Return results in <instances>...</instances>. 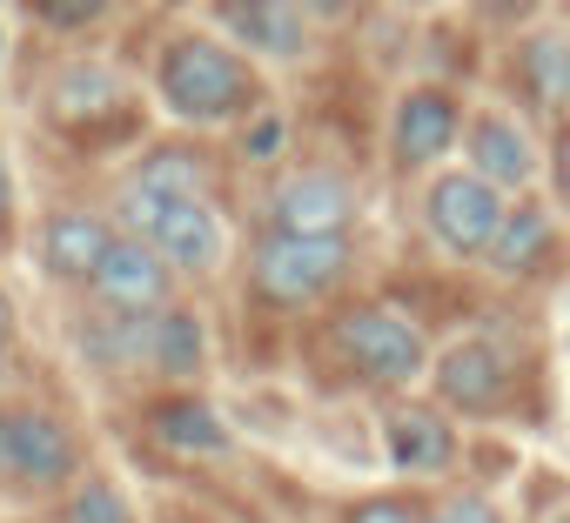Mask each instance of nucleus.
I'll return each mask as SVG.
<instances>
[{
  "instance_id": "1",
  "label": "nucleus",
  "mask_w": 570,
  "mask_h": 523,
  "mask_svg": "<svg viewBox=\"0 0 570 523\" xmlns=\"http://www.w3.org/2000/svg\"><path fill=\"white\" fill-rule=\"evenodd\" d=\"M155 88H161L168 115H175V121H195V128L235 121V115H248V101H255L248 61H242L235 48L208 41V34H175V41L161 48V61H155Z\"/></svg>"
},
{
  "instance_id": "2",
  "label": "nucleus",
  "mask_w": 570,
  "mask_h": 523,
  "mask_svg": "<svg viewBox=\"0 0 570 523\" xmlns=\"http://www.w3.org/2000/svg\"><path fill=\"white\" fill-rule=\"evenodd\" d=\"M121 221H128V235H141L168 262V269H188V276L215 269L222 248H228V228L208 208V195H168V188L128 181L121 188Z\"/></svg>"
},
{
  "instance_id": "3",
  "label": "nucleus",
  "mask_w": 570,
  "mask_h": 523,
  "mask_svg": "<svg viewBox=\"0 0 570 523\" xmlns=\"http://www.w3.org/2000/svg\"><path fill=\"white\" fill-rule=\"evenodd\" d=\"M255 289L282 309H303L330 296L350 276V235H296V228H268L255 241Z\"/></svg>"
},
{
  "instance_id": "4",
  "label": "nucleus",
  "mask_w": 570,
  "mask_h": 523,
  "mask_svg": "<svg viewBox=\"0 0 570 523\" xmlns=\"http://www.w3.org/2000/svg\"><path fill=\"white\" fill-rule=\"evenodd\" d=\"M503 215H510L503 188L483 181L476 168L436 175L430 195H423V221H430V235H436L450 255H463V262H490V248H497V235H503Z\"/></svg>"
},
{
  "instance_id": "5",
  "label": "nucleus",
  "mask_w": 570,
  "mask_h": 523,
  "mask_svg": "<svg viewBox=\"0 0 570 523\" xmlns=\"http://www.w3.org/2000/svg\"><path fill=\"white\" fill-rule=\"evenodd\" d=\"M336 349L350 356V369H356L363 383H383V389H403V383H416V376H423V363H430V349H423V329H416L410 316L383 309V303H363V309H350V316L336 323Z\"/></svg>"
},
{
  "instance_id": "6",
  "label": "nucleus",
  "mask_w": 570,
  "mask_h": 523,
  "mask_svg": "<svg viewBox=\"0 0 570 523\" xmlns=\"http://www.w3.org/2000/svg\"><path fill=\"white\" fill-rule=\"evenodd\" d=\"M81 450L61 416L28 409V403H0V483L14 490H61L75 476Z\"/></svg>"
},
{
  "instance_id": "7",
  "label": "nucleus",
  "mask_w": 570,
  "mask_h": 523,
  "mask_svg": "<svg viewBox=\"0 0 570 523\" xmlns=\"http://www.w3.org/2000/svg\"><path fill=\"white\" fill-rule=\"evenodd\" d=\"M88 289L115 316H161L168 309V289H175V269H168V262L141 235H115V248H108V262L95 269Z\"/></svg>"
},
{
  "instance_id": "8",
  "label": "nucleus",
  "mask_w": 570,
  "mask_h": 523,
  "mask_svg": "<svg viewBox=\"0 0 570 523\" xmlns=\"http://www.w3.org/2000/svg\"><path fill=\"white\" fill-rule=\"evenodd\" d=\"M463 141V108L443 88H410L390 115V155L396 168H436Z\"/></svg>"
},
{
  "instance_id": "9",
  "label": "nucleus",
  "mask_w": 570,
  "mask_h": 523,
  "mask_svg": "<svg viewBox=\"0 0 570 523\" xmlns=\"http://www.w3.org/2000/svg\"><path fill=\"white\" fill-rule=\"evenodd\" d=\"M436 396L450 409H497L510 396V349L497 336H463L456 349L436 356Z\"/></svg>"
},
{
  "instance_id": "10",
  "label": "nucleus",
  "mask_w": 570,
  "mask_h": 523,
  "mask_svg": "<svg viewBox=\"0 0 570 523\" xmlns=\"http://www.w3.org/2000/svg\"><path fill=\"white\" fill-rule=\"evenodd\" d=\"M350 215H356V195L330 168L289 175V181L275 188V201H268V228H296V235H343Z\"/></svg>"
},
{
  "instance_id": "11",
  "label": "nucleus",
  "mask_w": 570,
  "mask_h": 523,
  "mask_svg": "<svg viewBox=\"0 0 570 523\" xmlns=\"http://www.w3.org/2000/svg\"><path fill=\"white\" fill-rule=\"evenodd\" d=\"M222 28L248 48V55H268V61H296L309 48V28H303V8L296 0H215Z\"/></svg>"
},
{
  "instance_id": "12",
  "label": "nucleus",
  "mask_w": 570,
  "mask_h": 523,
  "mask_svg": "<svg viewBox=\"0 0 570 523\" xmlns=\"http://www.w3.org/2000/svg\"><path fill=\"white\" fill-rule=\"evenodd\" d=\"M108 248H115V228L101 215H88V208H55L41 221V262H48L61 283H95V269L108 262Z\"/></svg>"
},
{
  "instance_id": "13",
  "label": "nucleus",
  "mask_w": 570,
  "mask_h": 523,
  "mask_svg": "<svg viewBox=\"0 0 570 523\" xmlns=\"http://www.w3.org/2000/svg\"><path fill=\"white\" fill-rule=\"evenodd\" d=\"M463 148H470V168L497 188H530V175H537V148L510 115H476L463 128Z\"/></svg>"
},
{
  "instance_id": "14",
  "label": "nucleus",
  "mask_w": 570,
  "mask_h": 523,
  "mask_svg": "<svg viewBox=\"0 0 570 523\" xmlns=\"http://www.w3.org/2000/svg\"><path fill=\"white\" fill-rule=\"evenodd\" d=\"M383 436H390V463L403 476H443L456 463V430L436 409H396Z\"/></svg>"
},
{
  "instance_id": "15",
  "label": "nucleus",
  "mask_w": 570,
  "mask_h": 523,
  "mask_svg": "<svg viewBox=\"0 0 570 523\" xmlns=\"http://www.w3.org/2000/svg\"><path fill=\"white\" fill-rule=\"evenodd\" d=\"M155 443L175 450V456H228V423L202 403V396H175L155 409Z\"/></svg>"
},
{
  "instance_id": "16",
  "label": "nucleus",
  "mask_w": 570,
  "mask_h": 523,
  "mask_svg": "<svg viewBox=\"0 0 570 523\" xmlns=\"http://www.w3.org/2000/svg\"><path fill=\"white\" fill-rule=\"evenodd\" d=\"M202 356H208V329H202V316H188V309H161L155 329H148V363H155L161 376H195Z\"/></svg>"
},
{
  "instance_id": "17",
  "label": "nucleus",
  "mask_w": 570,
  "mask_h": 523,
  "mask_svg": "<svg viewBox=\"0 0 570 523\" xmlns=\"http://www.w3.org/2000/svg\"><path fill=\"white\" fill-rule=\"evenodd\" d=\"M550 215L537 208V201H517L510 215H503V235H497V248H490V262L497 269H510V276H523V269H537V262L550 255Z\"/></svg>"
},
{
  "instance_id": "18",
  "label": "nucleus",
  "mask_w": 570,
  "mask_h": 523,
  "mask_svg": "<svg viewBox=\"0 0 570 523\" xmlns=\"http://www.w3.org/2000/svg\"><path fill=\"white\" fill-rule=\"evenodd\" d=\"M523 75H530V101L537 108H563L570 101V41L563 34H537L523 48Z\"/></svg>"
},
{
  "instance_id": "19",
  "label": "nucleus",
  "mask_w": 570,
  "mask_h": 523,
  "mask_svg": "<svg viewBox=\"0 0 570 523\" xmlns=\"http://www.w3.org/2000/svg\"><path fill=\"white\" fill-rule=\"evenodd\" d=\"M128 181H141V188H168V195H202L208 168H202V155H188V148H155V155L135 161Z\"/></svg>"
},
{
  "instance_id": "20",
  "label": "nucleus",
  "mask_w": 570,
  "mask_h": 523,
  "mask_svg": "<svg viewBox=\"0 0 570 523\" xmlns=\"http://www.w3.org/2000/svg\"><path fill=\"white\" fill-rule=\"evenodd\" d=\"M101 108H115V75L108 68H68L61 88H55V115L81 121V115H101Z\"/></svg>"
},
{
  "instance_id": "21",
  "label": "nucleus",
  "mask_w": 570,
  "mask_h": 523,
  "mask_svg": "<svg viewBox=\"0 0 570 523\" xmlns=\"http://www.w3.org/2000/svg\"><path fill=\"white\" fill-rule=\"evenodd\" d=\"M68 523H135V510H128V496H121L115 483L88 476V483H75V496H68Z\"/></svg>"
},
{
  "instance_id": "22",
  "label": "nucleus",
  "mask_w": 570,
  "mask_h": 523,
  "mask_svg": "<svg viewBox=\"0 0 570 523\" xmlns=\"http://www.w3.org/2000/svg\"><path fill=\"white\" fill-rule=\"evenodd\" d=\"M35 8V21L41 28H55V34H75V28H88V21H101L115 0H28Z\"/></svg>"
},
{
  "instance_id": "23",
  "label": "nucleus",
  "mask_w": 570,
  "mask_h": 523,
  "mask_svg": "<svg viewBox=\"0 0 570 523\" xmlns=\"http://www.w3.org/2000/svg\"><path fill=\"white\" fill-rule=\"evenodd\" d=\"M350 523H423L403 496H370V503H356L350 510Z\"/></svg>"
},
{
  "instance_id": "24",
  "label": "nucleus",
  "mask_w": 570,
  "mask_h": 523,
  "mask_svg": "<svg viewBox=\"0 0 570 523\" xmlns=\"http://www.w3.org/2000/svg\"><path fill=\"white\" fill-rule=\"evenodd\" d=\"M430 523H503V516H497V503H483V496H450Z\"/></svg>"
},
{
  "instance_id": "25",
  "label": "nucleus",
  "mask_w": 570,
  "mask_h": 523,
  "mask_svg": "<svg viewBox=\"0 0 570 523\" xmlns=\"http://www.w3.org/2000/svg\"><path fill=\"white\" fill-rule=\"evenodd\" d=\"M537 8L543 0H483V21L490 28H523V21H537Z\"/></svg>"
},
{
  "instance_id": "26",
  "label": "nucleus",
  "mask_w": 570,
  "mask_h": 523,
  "mask_svg": "<svg viewBox=\"0 0 570 523\" xmlns=\"http://www.w3.org/2000/svg\"><path fill=\"white\" fill-rule=\"evenodd\" d=\"M550 175H557V195H563V208H570V121H563L557 141H550Z\"/></svg>"
},
{
  "instance_id": "27",
  "label": "nucleus",
  "mask_w": 570,
  "mask_h": 523,
  "mask_svg": "<svg viewBox=\"0 0 570 523\" xmlns=\"http://www.w3.org/2000/svg\"><path fill=\"white\" fill-rule=\"evenodd\" d=\"M275 148H282V121H275V115H262V121H255V135H248V155H275Z\"/></svg>"
},
{
  "instance_id": "28",
  "label": "nucleus",
  "mask_w": 570,
  "mask_h": 523,
  "mask_svg": "<svg viewBox=\"0 0 570 523\" xmlns=\"http://www.w3.org/2000/svg\"><path fill=\"white\" fill-rule=\"evenodd\" d=\"M303 14H316V21H336V14H350V0H296Z\"/></svg>"
},
{
  "instance_id": "29",
  "label": "nucleus",
  "mask_w": 570,
  "mask_h": 523,
  "mask_svg": "<svg viewBox=\"0 0 570 523\" xmlns=\"http://www.w3.org/2000/svg\"><path fill=\"white\" fill-rule=\"evenodd\" d=\"M14 221V175H8V161H0V228Z\"/></svg>"
},
{
  "instance_id": "30",
  "label": "nucleus",
  "mask_w": 570,
  "mask_h": 523,
  "mask_svg": "<svg viewBox=\"0 0 570 523\" xmlns=\"http://www.w3.org/2000/svg\"><path fill=\"white\" fill-rule=\"evenodd\" d=\"M8 343H14V303H8V289H0V356H8Z\"/></svg>"
},
{
  "instance_id": "31",
  "label": "nucleus",
  "mask_w": 570,
  "mask_h": 523,
  "mask_svg": "<svg viewBox=\"0 0 570 523\" xmlns=\"http://www.w3.org/2000/svg\"><path fill=\"white\" fill-rule=\"evenodd\" d=\"M563 523H570V516H563Z\"/></svg>"
}]
</instances>
